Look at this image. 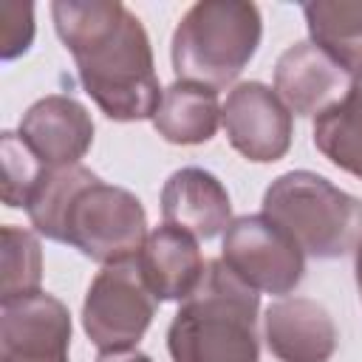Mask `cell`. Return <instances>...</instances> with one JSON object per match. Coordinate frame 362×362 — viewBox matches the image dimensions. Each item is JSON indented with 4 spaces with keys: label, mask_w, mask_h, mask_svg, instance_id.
<instances>
[{
    "label": "cell",
    "mask_w": 362,
    "mask_h": 362,
    "mask_svg": "<svg viewBox=\"0 0 362 362\" xmlns=\"http://www.w3.org/2000/svg\"><path fill=\"white\" fill-rule=\"evenodd\" d=\"M51 17L96 107L113 122H153L164 90L141 20L119 0H57Z\"/></svg>",
    "instance_id": "cell-1"
},
{
    "label": "cell",
    "mask_w": 362,
    "mask_h": 362,
    "mask_svg": "<svg viewBox=\"0 0 362 362\" xmlns=\"http://www.w3.org/2000/svg\"><path fill=\"white\" fill-rule=\"evenodd\" d=\"M260 294L238 280L226 263L206 260L198 288L181 300L170 328L173 362H260Z\"/></svg>",
    "instance_id": "cell-2"
},
{
    "label": "cell",
    "mask_w": 362,
    "mask_h": 362,
    "mask_svg": "<svg viewBox=\"0 0 362 362\" xmlns=\"http://www.w3.org/2000/svg\"><path fill=\"white\" fill-rule=\"evenodd\" d=\"M263 17L246 0H201L184 11L173 31L170 59L184 82L206 88L232 85L257 54Z\"/></svg>",
    "instance_id": "cell-3"
},
{
    "label": "cell",
    "mask_w": 362,
    "mask_h": 362,
    "mask_svg": "<svg viewBox=\"0 0 362 362\" xmlns=\"http://www.w3.org/2000/svg\"><path fill=\"white\" fill-rule=\"evenodd\" d=\"M263 215L314 260L345 257L362 243V201L311 170L277 175L263 192Z\"/></svg>",
    "instance_id": "cell-4"
},
{
    "label": "cell",
    "mask_w": 362,
    "mask_h": 362,
    "mask_svg": "<svg viewBox=\"0 0 362 362\" xmlns=\"http://www.w3.org/2000/svg\"><path fill=\"white\" fill-rule=\"evenodd\" d=\"M147 235V212L141 201L130 189L105 184L96 175L68 204L59 243L74 246L99 266H113L136 260Z\"/></svg>",
    "instance_id": "cell-5"
},
{
    "label": "cell",
    "mask_w": 362,
    "mask_h": 362,
    "mask_svg": "<svg viewBox=\"0 0 362 362\" xmlns=\"http://www.w3.org/2000/svg\"><path fill=\"white\" fill-rule=\"evenodd\" d=\"M221 260L257 294L263 291L286 297L305 274V252L280 223L263 212L240 215L226 226Z\"/></svg>",
    "instance_id": "cell-6"
},
{
    "label": "cell",
    "mask_w": 362,
    "mask_h": 362,
    "mask_svg": "<svg viewBox=\"0 0 362 362\" xmlns=\"http://www.w3.org/2000/svg\"><path fill=\"white\" fill-rule=\"evenodd\" d=\"M156 303L136 260L102 266L85 291L82 328L99 351H130L147 334Z\"/></svg>",
    "instance_id": "cell-7"
},
{
    "label": "cell",
    "mask_w": 362,
    "mask_h": 362,
    "mask_svg": "<svg viewBox=\"0 0 362 362\" xmlns=\"http://www.w3.org/2000/svg\"><path fill=\"white\" fill-rule=\"evenodd\" d=\"M221 124L229 144L255 164L280 161L294 136L291 110L263 82H240L226 93L221 107Z\"/></svg>",
    "instance_id": "cell-8"
},
{
    "label": "cell",
    "mask_w": 362,
    "mask_h": 362,
    "mask_svg": "<svg viewBox=\"0 0 362 362\" xmlns=\"http://www.w3.org/2000/svg\"><path fill=\"white\" fill-rule=\"evenodd\" d=\"M71 314L48 291L0 303V362H71Z\"/></svg>",
    "instance_id": "cell-9"
},
{
    "label": "cell",
    "mask_w": 362,
    "mask_h": 362,
    "mask_svg": "<svg viewBox=\"0 0 362 362\" xmlns=\"http://www.w3.org/2000/svg\"><path fill=\"white\" fill-rule=\"evenodd\" d=\"M17 133L48 170L74 167L93 144V119L79 99L48 93L23 113Z\"/></svg>",
    "instance_id": "cell-10"
},
{
    "label": "cell",
    "mask_w": 362,
    "mask_h": 362,
    "mask_svg": "<svg viewBox=\"0 0 362 362\" xmlns=\"http://www.w3.org/2000/svg\"><path fill=\"white\" fill-rule=\"evenodd\" d=\"M351 79L354 76L311 40L288 45L274 65V93L291 113L303 119H317L334 107L345 96Z\"/></svg>",
    "instance_id": "cell-11"
},
{
    "label": "cell",
    "mask_w": 362,
    "mask_h": 362,
    "mask_svg": "<svg viewBox=\"0 0 362 362\" xmlns=\"http://www.w3.org/2000/svg\"><path fill=\"white\" fill-rule=\"evenodd\" d=\"M263 337L277 362H328L339 331L334 317L308 297H283L263 314Z\"/></svg>",
    "instance_id": "cell-12"
},
{
    "label": "cell",
    "mask_w": 362,
    "mask_h": 362,
    "mask_svg": "<svg viewBox=\"0 0 362 362\" xmlns=\"http://www.w3.org/2000/svg\"><path fill=\"white\" fill-rule=\"evenodd\" d=\"M161 218L198 240H212L232 223V201L218 175L204 167H181L164 181Z\"/></svg>",
    "instance_id": "cell-13"
},
{
    "label": "cell",
    "mask_w": 362,
    "mask_h": 362,
    "mask_svg": "<svg viewBox=\"0 0 362 362\" xmlns=\"http://www.w3.org/2000/svg\"><path fill=\"white\" fill-rule=\"evenodd\" d=\"M136 266L158 303H181L198 288L206 260L198 249V238L161 223L147 235Z\"/></svg>",
    "instance_id": "cell-14"
},
{
    "label": "cell",
    "mask_w": 362,
    "mask_h": 362,
    "mask_svg": "<svg viewBox=\"0 0 362 362\" xmlns=\"http://www.w3.org/2000/svg\"><path fill=\"white\" fill-rule=\"evenodd\" d=\"M221 107L223 105L218 102L215 88L175 79L170 88H164L161 105L153 116V127L170 144H204L221 124Z\"/></svg>",
    "instance_id": "cell-15"
},
{
    "label": "cell",
    "mask_w": 362,
    "mask_h": 362,
    "mask_svg": "<svg viewBox=\"0 0 362 362\" xmlns=\"http://www.w3.org/2000/svg\"><path fill=\"white\" fill-rule=\"evenodd\" d=\"M308 37L351 76L362 74V0L303 3Z\"/></svg>",
    "instance_id": "cell-16"
},
{
    "label": "cell",
    "mask_w": 362,
    "mask_h": 362,
    "mask_svg": "<svg viewBox=\"0 0 362 362\" xmlns=\"http://www.w3.org/2000/svg\"><path fill=\"white\" fill-rule=\"evenodd\" d=\"M314 147L334 167L362 178V74L334 107L314 119Z\"/></svg>",
    "instance_id": "cell-17"
},
{
    "label": "cell",
    "mask_w": 362,
    "mask_h": 362,
    "mask_svg": "<svg viewBox=\"0 0 362 362\" xmlns=\"http://www.w3.org/2000/svg\"><path fill=\"white\" fill-rule=\"evenodd\" d=\"M93 178H96V173H90L82 164L45 170L40 184L34 187L28 204H25V212H28V221H31L34 232L59 243V229H62V218L68 212V204Z\"/></svg>",
    "instance_id": "cell-18"
},
{
    "label": "cell",
    "mask_w": 362,
    "mask_h": 362,
    "mask_svg": "<svg viewBox=\"0 0 362 362\" xmlns=\"http://www.w3.org/2000/svg\"><path fill=\"white\" fill-rule=\"evenodd\" d=\"M3 246H0V269H3V288H0V303L25 297L40 291L42 283V249L40 238L28 229L6 223L0 229Z\"/></svg>",
    "instance_id": "cell-19"
},
{
    "label": "cell",
    "mask_w": 362,
    "mask_h": 362,
    "mask_svg": "<svg viewBox=\"0 0 362 362\" xmlns=\"http://www.w3.org/2000/svg\"><path fill=\"white\" fill-rule=\"evenodd\" d=\"M0 167H3V204L11 209H25L34 187L48 170L34 150L20 139V133L6 130L0 136Z\"/></svg>",
    "instance_id": "cell-20"
},
{
    "label": "cell",
    "mask_w": 362,
    "mask_h": 362,
    "mask_svg": "<svg viewBox=\"0 0 362 362\" xmlns=\"http://www.w3.org/2000/svg\"><path fill=\"white\" fill-rule=\"evenodd\" d=\"M34 42V6L6 0L0 6V59L11 62L23 57Z\"/></svg>",
    "instance_id": "cell-21"
},
{
    "label": "cell",
    "mask_w": 362,
    "mask_h": 362,
    "mask_svg": "<svg viewBox=\"0 0 362 362\" xmlns=\"http://www.w3.org/2000/svg\"><path fill=\"white\" fill-rule=\"evenodd\" d=\"M96 362H153V359L139 348H130V351H102Z\"/></svg>",
    "instance_id": "cell-22"
},
{
    "label": "cell",
    "mask_w": 362,
    "mask_h": 362,
    "mask_svg": "<svg viewBox=\"0 0 362 362\" xmlns=\"http://www.w3.org/2000/svg\"><path fill=\"white\" fill-rule=\"evenodd\" d=\"M354 255H356V266H354L356 269V288H359V297H362V243L356 246Z\"/></svg>",
    "instance_id": "cell-23"
}]
</instances>
